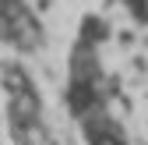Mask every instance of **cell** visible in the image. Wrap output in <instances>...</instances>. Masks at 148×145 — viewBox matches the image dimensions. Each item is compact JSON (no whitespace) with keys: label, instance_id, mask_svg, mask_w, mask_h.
Wrapping results in <instances>:
<instances>
[{"label":"cell","instance_id":"6da1fadb","mask_svg":"<svg viewBox=\"0 0 148 145\" xmlns=\"http://www.w3.org/2000/svg\"><path fill=\"white\" fill-rule=\"evenodd\" d=\"M64 106L81 145H148V32L85 14L67 50Z\"/></svg>","mask_w":148,"mask_h":145}]
</instances>
